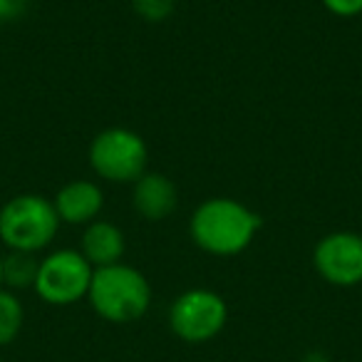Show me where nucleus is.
Returning <instances> with one entry per match:
<instances>
[{"instance_id": "obj_15", "label": "nucleus", "mask_w": 362, "mask_h": 362, "mask_svg": "<svg viewBox=\"0 0 362 362\" xmlns=\"http://www.w3.org/2000/svg\"><path fill=\"white\" fill-rule=\"evenodd\" d=\"M28 0H0V23H11L25 11Z\"/></svg>"}, {"instance_id": "obj_7", "label": "nucleus", "mask_w": 362, "mask_h": 362, "mask_svg": "<svg viewBox=\"0 0 362 362\" xmlns=\"http://www.w3.org/2000/svg\"><path fill=\"white\" fill-rule=\"evenodd\" d=\"M313 266L330 286L352 288L362 283V236L355 231H332L313 248Z\"/></svg>"}, {"instance_id": "obj_6", "label": "nucleus", "mask_w": 362, "mask_h": 362, "mask_svg": "<svg viewBox=\"0 0 362 362\" xmlns=\"http://www.w3.org/2000/svg\"><path fill=\"white\" fill-rule=\"evenodd\" d=\"M228 320V305L216 291L192 288L184 291L169 308V327L179 340L202 345L221 335Z\"/></svg>"}, {"instance_id": "obj_12", "label": "nucleus", "mask_w": 362, "mask_h": 362, "mask_svg": "<svg viewBox=\"0 0 362 362\" xmlns=\"http://www.w3.org/2000/svg\"><path fill=\"white\" fill-rule=\"evenodd\" d=\"M25 325V308L18 293L0 288V347L18 340Z\"/></svg>"}, {"instance_id": "obj_14", "label": "nucleus", "mask_w": 362, "mask_h": 362, "mask_svg": "<svg viewBox=\"0 0 362 362\" xmlns=\"http://www.w3.org/2000/svg\"><path fill=\"white\" fill-rule=\"evenodd\" d=\"M322 6L337 18H355L362 13V0H322Z\"/></svg>"}, {"instance_id": "obj_13", "label": "nucleus", "mask_w": 362, "mask_h": 362, "mask_svg": "<svg viewBox=\"0 0 362 362\" xmlns=\"http://www.w3.org/2000/svg\"><path fill=\"white\" fill-rule=\"evenodd\" d=\"M134 13L146 23H164L171 18L176 8V0H132Z\"/></svg>"}, {"instance_id": "obj_1", "label": "nucleus", "mask_w": 362, "mask_h": 362, "mask_svg": "<svg viewBox=\"0 0 362 362\" xmlns=\"http://www.w3.org/2000/svg\"><path fill=\"white\" fill-rule=\"evenodd\" d=\"M261 226V216L246 204L214 197L194 209L189 233L192 241L211 256H238L251 246Z\"/></svg>"}, {"instance_id": "obj_11", "label": "nucleus", "mask_w": 362, "mask_h": 362, "mask_svg": "<svg viewBox=\"0 0 362 362\" xmlns=\"http://www.w3.org/2000/svg\"><path fill=\"white\" fill-rule=\"evenodd\" d=\"M37 268H40V261L35 258V253L8 251L3 256V286L13 293L35 288Z\"/></svg>"}, {"instance_id": "obj_16", "label": "nucleus", "mask_w": 362, "mask_h": 362, "mask_svg": "<svg viewBox=\"0 0 362 362\" xmlns=\"http://www.w3.org/2000/svg\"><path fill=\"white\" fill-rule=\"evenodd\" d=\"M0 288H3V253H0Z\"/></svg>"}, {"instance_id": "obj_3", "label": "nucleus", "mask_w": 362, "mask_h": 362, "mask_svg": "<svg viewBox=\"0 0 362 362\" xmlns=\"http://www.w3.org/2000/svg\"><path fill=\"white\" fill-rule=\"evenodd\" d=\"M60 223L50 199L18 194L0 206V241L8 251L40 253L55 241Z\"/></svg>"}, {"instance_id": "obj_9", "label": "nucleus", "mask_w": 362, "mask_h": 362, "mask_svg": "<svg viewBox=\"0 0 362 362\" xmlns=\"http://www.w3.org/2000/svg\"><path fill=\"white\" fill-rule=\"evenodd\" d=\"M132 187H134L132 206L144 221H164L176 211L179 192L169 176L159 174V171H146Z\"/></svg>"}, {"instance_id": "obj_2", "label": "nucleus", "mask_w": 362, "mask_h": 362, "mask_svg": "<svg viewBox=\"0 0 362 362\" xmlns=\"http://www.w3.org/2000/svg\"><path fill=\"white\" fill-rule=\"evenodd\" d=\"M87 300L102 320L129 325L149 313L151 286L139 268L129 263H115L95 268Z\"/></svg>"}, {"instance_id": "obj_4", "label": "nucleus", "mask_w": 362, "mask_h": 362, "mask_svg": "<svg viewBox=\"0 0 362 362\" xmlns=\"http://www.w3.org/2000/svg\"><path fill=\"white\" fill-rule=\"evenodd\" d=\"M146 141L127 127L102 129L90 144L92 171L112 184H134L139 176L146 174Z\"/></svg>"}, {"instance_id": "obj_10", "label": "nucleus", "mask_w": 362, "mask_h": 362, "mask_svg": "<svg viewBox=\"0 0 362 362\" xmlns=\"http://www.w3.org/2000/svg\"><path fill=\"white\" fill-rule=\"evenodd\" d=\"M124 231L117 223L97 218V221L87 223L85 233L80 238V253L90 261L92 268H105L122 263L124 256Z\"/></svg>"}, {"instance_id": "obj_5", "label": "nucleus", "mask_w": 362, "mask_h": 362, "mask_svg": "<svg viewBox=\"0 0 362 362\" xmlns=\"http://www.w3.org/2000/svg\"><path fill=\"white\" fill-rule=\"evenodd\" d=\"M92 273L95 268L82 256L80 248H60L40 261L33 291L47 305H75L90 293Z\"/></svg>"}, {"instance_id": "obj_8", "label": "nucleus", "mask_w": 362, "mask_h": 362, "mask_svg": "<svg viewBox=\"0 0 362 362\" xmlns=\"http://www.w3.org/2000/svg\"><path fill=\"white\" fill-rule=\"evenodd\" d=\"M52 206H55L62 223L87 226V223L100 218L102 209H105V194H102L100 184H95V181L75 179L55 194Z\"/></svg>"}]
</instances>
